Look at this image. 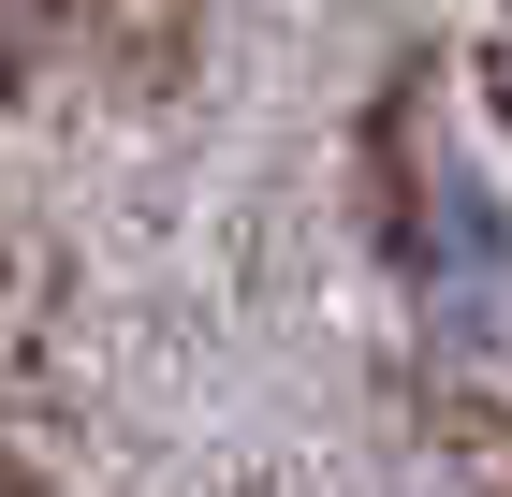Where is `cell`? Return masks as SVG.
I'll list each match as a JSON object with an SVG mask.
<instances>
[]
</instances>
